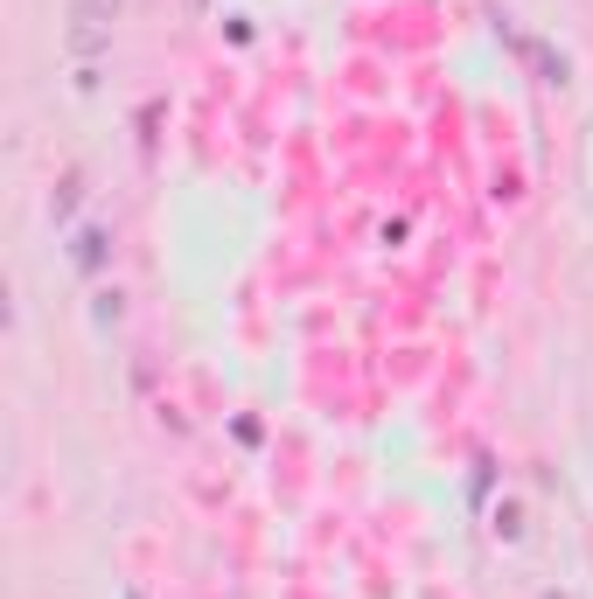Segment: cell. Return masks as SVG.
<instances>
[{"instance_id":"cell-3","label":"cell","mask_w":593,"mask_h":599,"mask_svg":"<svg viewBox=\"0 0 593 599\" xmlns=\"http://www.w3.org/2000/svg\"><path fill=\"white\" fill-rule=\"evenodd\" d=\"M77 202H85V168H70V174L57 181V196H49V217L70 223V217H77Z\"/></svg>"},{"instance_id":"cell-2","label":"cell","mask_w":593,"mask_h":599,"mask_svg":"<svg viewBox=\"0 0 593 599\" xmlns=\"http://www.w3.org/2000/svg\"><path fill=\"white\" fill-rule=\"evenodd\" d=\"M70 266L85 272V279H98V272L112 266V230H106V223H85V230L70 238Z\"/></svg>"},{"instance_id":"cell-4","label":"cell","mask_w":593,"mask_h":599,"mask_svg":"<svg viewBox=\"0 0 593 599\" xmlns=\"http://www.w3.org/2000/svg\"><path fill=\"white\" fill-rule=\"evenodd\" d=\"M119 315H126V307H119V293H98V307H91V321H98V328H119Z\"/></svg>"},{"instance_id":"cell-6","label":"cell","mask_w":593,"mask_h":599,"mask_svg":"<svg viewBox=\"0 0 593 599\" xmlns=\"http://www.w3.org/2000/svg\"><path fill=\"white\" fill-rule=\"evenodd\" d=\"M126 599H147V592H126Z\"/></svg>"},{"instance_id":"cell-1","label":"cell","mask_w":593,"mask_h":599,"mask_svg":"<svg viewBox=\"0 0 593 599\" xmlns=\"http://www.w3.org/2000/svg\"><path fill=\"white\" fill-rule=\"evenodd\" d=\"M112 14H119V0H70V49L85 63L98 49H112Z\"/></svg>"},{"instance_id":"cell-7","label":"cell","mask_w":593,"mask_h":599,"mask_svg":"<svg viewBox=\"0 0 593 599\" xmlns=\"http://www.w3.org/2000/svg\"><path fill=\"white\" fill-rule=\"evenodd\" d=\"M545 599H559V592H545Z\"/></svg>"},{"instance_id":"cell-5","label":"cell","mask_w":593,"mask_h":599,"mask_svg":"<svg viewBox=\"0 0 593 599\" xmlns=\"http://www.w3.org/2000/svg\"><path fill=\"white\" fill-rule=\"evenodd\" d=\"M496 537H524V523H517V509H510V502L496 509Z\"/></svg>"}]
</instances>
